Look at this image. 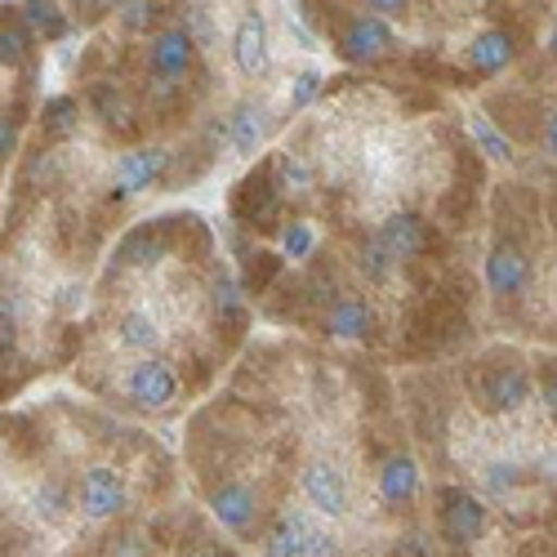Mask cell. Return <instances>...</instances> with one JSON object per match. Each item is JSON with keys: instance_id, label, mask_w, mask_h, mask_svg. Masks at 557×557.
Segmentation results:
<instances>
[{"instance_id": "cell-8", "label": "cell", "mask_w": 557, "mask_h": 557, "mask_svg": "<svg viewBox=\"0 0 557 557\" xmlns=\"http://www.w3.org/2000/svg\"><path fill=\"white\" fill-rule=\"evenodd\" d=\"M304 491H308V499L321 508V513H331V518L348 513V482L331 469V463H308L304 469Z\"/></svg>"}, {"instance_id": "cell-6", "label": "cell", "mask_w": 557, "mask_h": 557, "mask_svg": "<svg viewBox=\"0 0 557 557\" xmlns=\"http://www.w3.org/2000/svg\"><path fill=\"white\" fill-rule=\"evenodd\" d=\"M232 59L246 76H263L268 72V23L263 14H242L237 23V36H232Z\"/></svg>"}, {"instance_id": "cell-13", "label": "cell", "mask_w": 557, "mask_h": 557, "mask_svg": "<svg viewBox=\"0 0 557 557\" xmlns=\"http://www.w3.org/2000/svg\"><path fill=\"white\" fill-rule=\"evenodd\" d=\"M513 36H508V32H482L473 45H469V67L473 72H499V67H508V63H513Z\"/></svg>"}, {"instance_id": "cell-14", "label": "cell", "mask_w": 557, "mask_h": 557, "mask_svg": "<svg viewBox=\"0 0 557 557\" xmlns=\"http://www.w3.org/2000/svg\"><path fill=\"white\" fill-rule=\"evenodd\" d=\"M414 491H420V463H414L410 455H393L384 463V473H380V495L388 504H406Z\"/></svg>"}, {"instance_id": "cell-19", "label": "cell", "mask_w": 557, "mask_h": 557, "mask_svg": "<svg viewBox=\"0 0 557 557\" xmlns=\"http://www.w3.org/2000/svg\"><path fill=\"white\" fill-rule=\"evenodd\" d=\"M116 331H121V344H125V348H157V339H161L157 321H152L148 312H125Z\"/></svg>"}, {"instance_id": "cell-21", "label": "cell", "mask_w": 557, "mask_h": 557, "mask_svg": "<svg viewBox=\"0 0 557 557\" xmlns=\"http://www.w3.org/2000/svg\"><path fill=\"white\" fill-rule=\"evenodd\" d=\"M23 18L36 27V32H45V36H63V14H59V5H40V0H32V5H23Z\"/></svg>"}, {"instance_id": "cell-24", "label": "cell", "mask_w": 557, "mask_h": 557, "mask_svg": "<svg viewBox=\"0 0 557 557\" xmlns=\"http://www.w3.org/2000/svg\"><path fill=\"white\" fill-rule=\"evenodd\" d=\"M282 250L295 255V259H304V255L312 250V227H308V223H290V227L282 232Z\"/></svg>"}, {"instance_id": "cell-5", "label": "cell", "mask_w": 557, "mask_h": 557, "mask_svg": "<svg viewBox=\"0 0 557 557\" xmlns=\"http://www.w3.org/2000/svg\"><path fill=\"white\" fill-rule=\"evenodd\" d=\"M170 170V152L165 148H134L116 161V193H144Z\"/></svg>"}, {"instance_id": "cell-31", "label": "cell", "mask_w": 557, "mask_h": 557, "mask_svg": "<svg viewBox=\"0 0 557 557\" xmlns=\"http://www.w3.org/2000/svg\"><path fill=\"white\" fill-rule=\"evenodd\" d=\"M544 144H548V152L557 157V112L548 116V129H544Z\"/></svg>"}, {"instance_id": "cell-23", "label": "cell", "mask_w": 557, "mask_h": 557, "mask_svg": "<svg viewBox=\"0 0 557 557\" xmlns=\"http://www.w3.org/2000/svg\"><path fill=\"white\" fill-rule=\"evenodd\" d=\"M214 308H219V317H227V321L242 317V290H237V282H232L227 272L214 276Z\"/></svg>"}, {"instance_id": "cell-28", "label": "cell", "mask_w": 557, "mask_h": 557, "mask_svg": "<svg viewBox=\"0 0 557 557\" xmlns=\"http://www.w3.org/2000/svg\"><path fill=\"white\" fill-rule=\"evenodd\" d=\"M0 59H5V63H23V36L18 32H0Z\"/></svg>"}, {"instance_id": "cell-4", "label": "cell", "mask_w": 557, "mask_h": 557, "mask_svg": "<svg viewBox=\"0 0 557 557\" xmlns=\"http://www.w3.org/2000/svg\"><path fill=\"white\" fill-rule=\"evenodd\" d=\"M193 36H188V27H165V32H157L152 36V50H148V63H152V72L161 76V81H178L183 72L193 67Z\"/></svg>"}, {"instance_id": "cell-26", "label": "cell", "mask_w": 557, "mask_h": 557, "mask_svg": "<svg viewBox=\"0 0 557 557\" xmlns=\"http://www.w3.org/2000/svg\"><path fill=\"white\" fill-rule=\"evenodd\" d=\"M276 174H282V183H276V188H308V170H304L299 161H290V157L276 161Z\"/></svg>"}, {"instance_id": "cell-17", "label": "cell", "mask_w": 557, "mask_h": 557, "mask_svg": "<svg viewBox=\"0 0 557 557\" xmlns=\"http://www.w3.org/2000/svg\"><path fill=\"white\" fill-rule=\"evenodd\" d=\"M326 331L339 335V339H361V335L375 331V312H370L366 304H357V299H339L326 317Z\"/></svg>"}, {"instance_id": "cell-11", "label": "cell", "mask_w": 557, "mask_h": 557, "mask_svg": "<svg viewBox=\"0 0 557 557\" xmlns=\"http://www.w3.org/2000/svg\"><path fill=\"white\" fill-rule=\"evenodd\" d=\"M531 393V375L522 366H495L486 380V406L491 410H518Z\"/></svg>"}, {"instance_id": "cell-30", "label": "cell", "mask_w": 557, "mask_h": 557, "mask_svg": "<svg viewBox=\"0 0 557 557\" xmlns=\"http://www.w3.org/2000/svg\"><path fill=\"white\" fill-rule=\"evenodd\" d=\"M14 144H18V121L14 116H5V125H0V152H14Z\"/></svg>"}, {"instance_id": "cell-25", "label": "cell", "mask_w": 557, "mask_h": 557, "mask_svg": "<svg viewBox=\"0 0 557 557\" xmlns=\"http://www.w3.org/2000/svg\"><path fill=\"white\" fill-rule=\"evenodd\" d=\"M317 89H321V76H317V72H299V76H295V89H290V108H295V112L308 108V103L317 99Z\"/></svg>"}, {"instance_id": "cell-29", "label": "cell", "mask_w": 557, "mask_h": 557, "mask_svg": "<svg viewBox=\"0 0 557 557\" xmlns=\"http://www.w3.org/2000/svg\"><path fill=\"white\" fill-rule=\"evenodd\" d=\"M540 384H544V401H548V410L557 414V361H544Z\"/></svg>"}, {"instance_id": "cell-3", "label": "cell", "mask_w": 557, "mask_h": 557, "mask_svg": "<svg viewBox=\"0 0 557 557\" xmlns=\"http://www.w3.org/2000/svg\"><path fill=\"white\" fill-rule=\"evenodd\" d=\"M125 393L134 406H144V410H157L165 401H174L178 393V380H174V370L165 361H138L129 370V380H125Z\"/></svg>"}, {"instance_id": "cell-20", "label": "cell", "mask_w": 557, "mask_h": 557, "mask_svg": "<svg viewBox=\"0 0 557 557\" xmlns=\"http://www.w3.org/2000/svg\"><path fill=\"white\" fill-rule=\"evenodd\" d=\"M469 129H473V138H478V148L491 157V161H508V157H513V148H508V138L486 121V116H473L469 121Z\"/></svg>"}, {"instance_id": "cell-9", "label": "cell", "mask_w": 557, "mask_h": 557, "mask_svg": "<svg viewBox=\"0 0 557 557\" xmlns=\"http://www.w3.org/2000/svg\"><path fill=\"white\" fill-rule=\"evenodd\" d=\"M486 286L495 295H518L527 286V255L513 242H499L486 255Z\"/></svg>"}, {"instance_id": "cell-22", "label": "cell", "mask_w": 557, "mask_h": 557, "mask_svg": "<svg viewBox=\"0 0 557 557\" xmlns=\"http://www.w3.org/2000/svg\"><path fill=\"white\" fill-rule=\"evenodd\" d=\"M45 129H50V134H72L76 129V103L72 99H50V103H45Z\"/></svg>"}, {"instance_id": "cell-1", "label": "cell", "mask_w": 557, "mask_h": 557, "mask_svg": "<svg viewBox=\"0 0 557 557\" xmlns=\"http://www.w3.org/2000/svg\"><path fill=\"white\" fill-rule=\"evenodd\" d=\"M442 531L450 544H473L486 531V504L473 499V491L446 486L442 491Z\"/></svg>"}, {"instance_id": "cell-2", "label": "cell", "mask_w": 557, "mask_h": 557, "mask_svg": "<svg viewBox=\"0 0 557 557\" xmlns=\"http://www.w3.org/2000/svg\"><path fill=\"white\" fill-rule=\"evenodd\" d=\"M388 50H393V32H388V23L375 18V14L352 18V23L344 27V36H339V54H344L348 63H375V59H384Z\"/></svg>"}, {"instance_id": "cell-16", "label": "cell", "mask_w": 557, "mask_h": 557, "mask_svg": "<svg viewBox=\"0 0 557 557\" xmlns=\"http://www.w3.org/2000/svg\"><path fill=\"white\" fill-rule=\"evenodd\" d=\"M263 134H268V121H263V108H255V103H242L237 112H232V121H227V138H232V148L237 152H259V144H263Z\"/></svg>"}, {"instance_id": "cell-10", "label": "cell", "mask_w": 557, "mask_h": 557, "mask_svg": "<svg viewBox=\"0 0 557 557\" xmlns=\"http://www.w3.org/2000/svg\"><path fill=\"white\" fill-rule=\"evenodd\" d=\"M380 246L388 250V259H414L429 246V223L420 214H393L380 227Z\"/></svg>"}, {"instance_id": "cell-32", "label": "cell", "mask_w": 557, "mask_h": 557, "mask_svg": "<svg viewBox=\"0 0 557 557\" xmlns=\"http://www.w3.org/2000/svg\"><path fill=\"white\" fill-rule=\"evenodd\" d=\"M210 557H219V553H210Z\"/></svg>"}, {"instance_id": "cell-27", "label": "cell", "mask_w": 557, "mask_h": 557, "mask_svg": "<svg viewBox=\"0 0 557 557\" xmlns=\"http://www.w3.org/2000/svg\"><path fill=\"white\" fill-rule=\"evenodd\" d=\"M121 18L129 27H148L157 18V5H144V0H134V5H121Z\"/></svg>"}, {"instance_id": "cell-15", "label": "cell", "mask_w": 557, "mask_h": 557, "mask_svg": "<svg viewBox=\"0 0 557 557\" xmlns=\"http://www.w3.org/2000/svg\"><path fill=\"white\" fill-rule=\"evenodd\" d=\"M237 214L250 223H263L276 214V183L268 174H250L242 183V197H237Z\"/></svg>"}, {"instance_id": "cell-12", "label": "cell", "mask_w": 557, "mask_h": 557, "mask_svg": "<svg viewBox=\"0 0 557 557\" xmlns=\"http://www.w3.org/2000/svg\"><path fill=\"white\" fill-rule=\"evenodd\" d=\"M210 508H214V518L227 527V531H246L255 522V491L250 486H237V482H227L210 495Z\"/></svg>"}, {"instance_id": "cell-18", "label": "cell", "mask_w": 557, "mask_h": 557, "mask_svg": "<svg viewBox=\"0 0 557 557\" xmlns=\"http://www.w3.org/2000/svg\"><path fill=\"white\" fill-rule=\"evenodd\" d=\"M312 531L304 518H282L268 531V557H308Z\"/></svg>"}, {"instance_id": "cell-7", "label": "cell", "mask_w": 557, "mask_h": 557, "mask_svg": "<svg viewBox=\"0 0 557 557\" xmlns=\"http://www.w3.org/2000/svg\"><path fill=\"white\" fill-rule=\"evenodd\" d=\"M81 508L89 518H116L125 508V486L112 469H89L81 482Z\"/></svg>"}]
</instances>
